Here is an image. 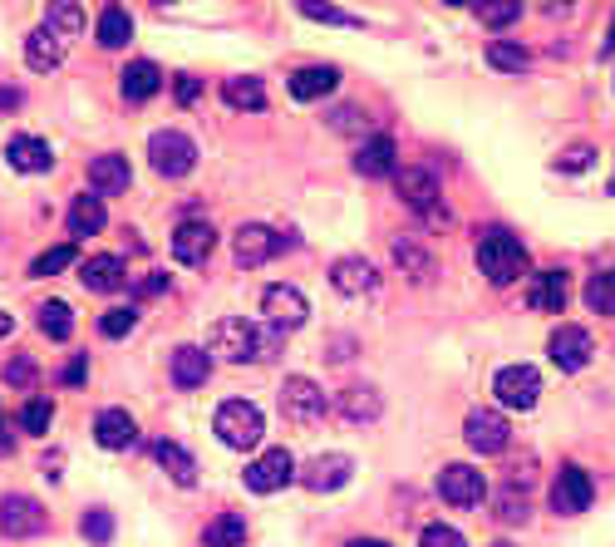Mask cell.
<instances>
[{"label": "cell", "instance_id": "obj_1", "mask_svg": "<svg viewBox=\"0 0 615 547\" xmlns=\"http://www.w3.org/2000/svg\"><path fill=\"white\" fill-rule=\"evenodd\" d=\"M277 345V331H261V326L242 321V316H227V321L213 326V351L232 365H252V360H266ZM281 351V345H277Z\"/></svg>", "mask_w": 615, "mask_h": 547}, {"label": "cell", "instance_id": "obj_2", "mask_svg": "<svg viewBox=\"0 0 615 547\" xmlns=\"http://www.w3.org/2000/svg\"><path fill=\"white\" fill-rule=\"evenodd\" d=\"M477 267H483V277L492 287H512L517 277H527L531 262H527V247L512 232H488L477 242Z\"/></svg>", "mask_w": 615, "mask_h": 547}, {"label": "cell", "instance_id": "obj_3", "mask_svg": "<svg viewBox=\"0 0 615 547\" xmlns=\"http://www.w3.org/2000/svg\"><path fill=\"white\" fill-rule=\"evenodd\" d=\"M213 430H217V440H222L227 449H256L261 434H266V419H261V409H256L252 399H222L217 415H213Z\"/></svg>", "mask_w": 615, "mask_h": 547}, {"label": "cell", "instance_id": "obj_4", "mask_svg": "<svg viewBox=\"0 0 615 547\" xmlns=\"http://www.w3.org/2000/svg\"><path fill=\"white\" fill-rule=\"evenodd\" d=\"M149 158H153V168H158L163 178H188V173L197 168V143H192L188 133H178V129H163V133H153Z\"/></svg>", "mask_w": 615, "mask_h": 547}, {"label": "cell", "instance_id": "obj_5", "mask_svg": "<svg viewBox=\"0 0 615 547\" xmlns=\"http://www.w3.org/2000/svg\"><path fill=\"white\" fill-rule=\"evenodd\" d=\"M261 311H266V326L271 331H296V326H306L310 321V306H306V296H300L296 287H266L261 291Z\"/></svg>", "mask_w": 615, "mask_h": 547}, {"label": "cell", "instance_id": "obj_6", "mask_svg": "<svg viewBox=\"0 0 615 547\" xmlns=\"http://www.w3.org/2000/svg\"><path fill=\"white\" fill-rule=\"evenodd\" d=\"M438 494L453 508H477L488 498V479H483L473 463H448V469L438 473Z\"/></svg>", "mask_w": 615, "mask_h": 547}, {"label": "cell", "instance_id": "obj_7", "mask_svg": "<svg viewBox=\"0 0 615 547\" xmlns=\"http://www.w3.org/2000/svg\"><path fill=\"white\" fill-rule=\"evenodd\" d=\"M492 390H498V405H508V409H531V405L541 399V376L531 370V365H508V370H498Z\"/></svg>", "mask_w": 615, "mask_h": 547}, {"label": "cell", "instance_id": "obj_8", "mask_svg": "<svg viewBox=\"0 0 615 547\" xmlns=\"http://www.w3.org/2000/svg\"><path fill=\"white\" fill-rule=\"evenodd\" d=\"M213 247H217V227L213 222H178V232H172V257L182 262V267H202V262L213 257Z\"/></svg>", "mask_w": 615, "mask_h": 547}, {"label": "cell", "instance_id": "obj_9", "mask_svg": "<svg viewBox=\"0 0 615 547\" xmlns=\"http://www.w3.org/2000/svg\"><path fill=\"white\" fill-rule=\"evenodd\" d=\"M291 479H296V459H291L286 449H271L256 463H246V488H252V494H277Z\"/></svg>", "mask_w": 615, "mask_h": 547}, {"label": "cell", "instance_id": "obj_10", "mask_svg": "<svg viewBox=\"0 0 615 547\" xmlns=\"http://www.w3.org/2000/svg\"><path fill=\"white\" fill-rule=\"evenodd\" d=\"M277 247H281V237L271 232V227H266V222H246V227H236L232 257H236V267H261V262L277 257Z\"/></svg>", "mask_w": 615, "mask_h": 547}, {"label": "cell", "instance_id": "obj_11", "mask_svg": "<svg viewBox=\"0 0 615 547\" xmlns=\"http://www.w3.org/2000/svg\"><path fill=\"white\" fill-rule=\"evenodd\" d=\"M44 527V508L25 494L0 498V533L5 537H35Z\"/></svg>", "mask_w": 615, "mask_h": 547}, {"label": "cell", "instance_id": "obj_12", "mask_svg": "<svg viewBox=\"0 0 615 547\" xmlns=\"http://www.w3.org/2000/svg\"><path fill=\"white\" fill-rule=\"evenodd\" d=\"M281 409H286L296 424H316V419L325 415V395H320L316 380L296 376V380H286V390H281Z\"/></svg>", "mask_w": 615, "mask_h": 547}, {"label": "cell", "instance_id": "obj_13", "mask_svg": "<svg viewBox=\"0 0 615 547\" xmlns=\"http://www.w3.org/2000/svg\"><path fill=\"white\" fill-rule=\"evenodd\" d=\"M591 473L586 469H576V463H566L562 473H556V483H552V508L556 513H581V508H591Z\"/></svg>", "mask_w": 615, "mask_h": 547}, {"label": "cell", "instance_id": "obj_14", "mask_svg": "<svg viewBox=\"0 0 615 547\" xmlns=\"http://www.w3.org/2000/svg\"><path fill=\"white\" fill-rule=\"evenodd\" d=\"M463 440L473 444L477 454H502L508 449V424H502V415H492V409H473L463 424Z\"/></svg>", "mask_w": 615, "mask_h": 547}, {"label": "cell", "instance_id": "obj_15", "mask_svg": "<svg viewBox=\"0 0 615 547\" xmlns=\"http://www.w3.org/2000/svg\"><path fill=\"white\" fill-rule=\"evenodd\" d=\"M128 182H133V168H128L124 153H104V158L89 163V188H94V198L128 193Z\"/></svg>", "mask_w": 615, "mask_h": 547}, {"label": "cell", "instance_id": "obj_16", "mask_svg": "<svg viewBox=\"0 0 615 547\" xmlns=\"http://www.w3.org/2000/svg\"><path fill=\"white\" fill-rule=\"evenodd\" d=\"M399 198L414 213H424V217H438L444 207H438V182H434V173L428 168H403L399 173Z\"/></svg>", "mask_w": 615, "mask_h": 547}, {"label": "cell", "instance_id": "obj_17", "mask_svg": "<svg viewBox=\"0 0 615 547\" xmlns=\"http://www.w3.org/2000/svg\"><path fill=\"white\" fill-rule=\"evenodd\" d=\"M350 473H355V463L345 459V454H320V459L300 473V483H306L310 494H335V488L350 483Z\"/></svg>", "mask_w": 615, "mask_h": 547}, {"label": "cell", "instance_id": "obj_18", "mask_svg": "<svg viewBox=\"0 0 615 547\" xmlns=\"http://www.w3.org/2000/svg\"><path fill=\"white\" fill-rule=\"evenodd\" d=\"M207 376H213V351L207 345H178L172 351V385L197 390Z\"/></svg>", "mask_w": 615, "mask_h": 547}, {"label": "cell", "instance_id": "obj_19", "mask_svg": "<svg viewBox=\"0 0 615 547\" xmlns=\"http://www.w3.org/2000/svg\"><path fill=\"white\" fill-rule=\"evenodd\" d=\"M394 163H399V149L384 133H374L355 149V173H364V178H394Z\"/></svg>", "mask_w": 615, "mask_h": 547}, {"label": "cell", "instance_id": "obj_20", "mask_svg": "<svg viewBox=\"0 0 615 547\" xmlns=\"http://www.w3.org/2000/svg\"><path fill=\"white\" fill-rule=\"evenodd\" d=\"M330 281H335V291H345V296H370V291L380 287V271L364 257H339L335 267H330Z\"/></svg>", "mask_w": 615, "mask_h": 547}, {"label": "cell", "instance_id": "obj_21", "mask_svg": "<svg viewBox=\"0 0 615 547\" xmlns=\"http://www.w3.org/2000/svg\"><path fill=\"white\" fill-rule=\"evenodd\" d=\"M5 163H11L15 173H50L54 153L44 139H30V133H15L11 143H5Z\"/></svg>", "mask_w": 615, "mask_h": 547}, {"label": "cell", "instance_id": "obj_22", "mask_svg": "<svg viewBox=\"0 0 615 547\" xmlns=\"http://www.w3.org/2000/svg\"><path fill=\"white\" fill-rule=\"evenodd\" d=\"M94 440L104 444V449H133V444H139V424H133L128 409H104V415L94 419Z\"/></svg>", "mask_w": 615, "mask_h": 547}, {"label": "cell", "instance_id": "obj_23", "mask_svg": "<svg viewBox=\"0 0 615 547\" xmlns=\"http://www.w3.org/2000/svg\"><path fill=\"white\" fill-rule=\"evenodd\" d=\"M547 351H552V360L562 365V370H581V365H591V335H586L581 326H562Z\"/></svg>", "mask_w": 615, "mask_h": 547}, {"label": "cell", "instance_id": "obj_24", "mask_svg": "<svg viewBox=\"0 0 615 547\" xmlns=\"http://www.w3.org/2000/svg\"><path fill=\"white\" fill-rule=\"evenodd\" d=\"M335 409L350 419V424H374V419H380V390L374 385H345L335 399Z\"/></svg>", "mask_w": 615, "mask_h": 547}, {"label": "cell", "instance_id": "obj_25", "mask_svg": "<svg viewBox=\"0 0 615 547\" xmlns=\"http://www.w3.org/2000/svg\"><path fill=\"white\" fill-rule=\"evenodd\" d=\"M153 463H158V469L168 473L172 483H182V488H192V483H197V463H192V454L182 449V444H172V440L153 444Z\"/></svg>", "mask_w": 615, "mask_h": 547}, {"label": "cell", "instance_id": "obj_26", "mask_svg": "<svg viewBox=\"0 0 615 547\" xmlns=\"http://www.w3.org/2000/svg\"><path fill=\"white\" fill-rule=\"evenodd\" d=\"M163 89V69L153 65V60H133V65L124 69V99L128 104H143V99H153Z\"/></svg>", "mask_w": 615, "mask_h": 547}, {"label": "cell", "instance_id": "obj_27", "mask_svg": "<svg viewBox=\"0 0 615 547\" xmlns=\"http://www.w3.org/2000/svg\"><path fill=\"white\" fill-rule=\"evenodd\" d=\"M339 85V69L335 65H310V69H296V75H291V94L296 99H325L330 89Z\"/></svg>", "mask_w": 615, "mask_h": 547}, {"label": "cell", "instance_id": "obj_28", "mask_svg": "<svg viewBox=\"0 0 615 547\" xmlns=\"http://www.w3.org/2000/svg\"><path fill=\"white\" fill-rule=\"evenodd\" d=\"M104 227H108V217H104V198L79 193L75 203H69V232H75V237H94V232H104Z\"/></svg>", "mask_w": 615, "mask_h": 547}, {"label": "cell", "instance_id": "obj_29", "mask_svg": "<svg viewBox=\"0 0 615 547\" xmlns=\"http://www.w3.org/2000/svg\"><path fill=\"white\" fill-rule=\"evenodd\" d=\"M25 60H30V69H40V75H50L54 65L64 60V44H60V35H50L40 25V30H30V40H25Z\"/></svg>", "mask_w": 615, "mask_h": 547}, {"label": "cell", "instance_id": "obj_30", "mask_svg": "<svg viewBox=\"0 0 615 547\" xmlns=\"http://www.w3.org/2000/svg\"><path fill=\"white\" fill-rule=\"evenodd\" d=\"M222 99H227L232 109H242V114H261V109H266V89H261V79H252V75L227 79V85H222Z\"/></svg>", "mask_w": 615, "mask_h": 547}, {"label": "cell", "instance_id": "obj_31", "mask_svg": "<svg viewBox=\"0 0 615 547\" xmlns=\"http://www.w3.org/2000/svg\"><path fill=\"white\" fill-rule=\"evenodd\" d=\"M527 306H537V311H562L566 306V271H541V277L531 281Z\"/></svg>", "mask_w": 615, "mask_h": 547}, {"label": "cell", "instance_id": "obj_32", "mask_svg": "<svg viewBox=\"0 0 615 547\" xmlns=\"http://www.w3.org/2000/svg\"><path fill=\"white\" fill-rule=\"evenodd\" d=\"M79 277H85L89 291H114V287H124V262L118 257H89V262H79Z\"/></svg>", "mask_w": 615, "mask_h": 547}, {"label": "cell", "instance_id": "obj_33", "mask_svg": "<svg viewBox=\"0 0 615 547\" xmlns=\"http://www.w3.org/2000/svg\"><path fill=\"white\" fill-rule=\"evenodd\" d=\"M133 40V15L124 11V5H104V15H99V44L104 50H118V44Z\"/></svg>", "mask_w": 615, "mask_h": 547}, {"label": "cell", "instance_id": "obj_34", "mask_svg": "<svg viewBox=\"0 0 615 547\" xmlns=\"http://www.w3.org/2000/svg\"><path fill=\"white\" fill-rule=\"evenodd\" d=\"M35 326H40L50 341H69L75 331V311L64 306V301H40V311H35Z\"/></svg>", "mask_w": 615, "mask_h": 547}, {"label": "cell", "instance_id": "obj_35", "mask_svg": "<svg viewBox=\"0 0 615 547\" xmlns=\"http://www.w3.org/2000/svg\"><path fill=\"white\" fill-rule=\"evenodd\" d=\"M44 30H50V35L85 30V5H75V0H54L50 11H44Z\"/></svg>", "mask_w": 615, "mask_h": 547}, {"label": "cell", "instance_id": "obj_36", "mask_svg": "<svg viewBox=\"0 0 615 547\" xmlns=\"http://www.w3.org/2000/svg\"><path fill=\"white\" fill-rule=\"evenodd\" d=\"M202 543H207V547H242L246 543V523L236 513H222V518H213V523H207Z\"/></svg>", "mask_w": 615, "mask_h": 547}, {"label": "cell", "instance_id": "obj_37", "mask_svg": "<svg viewBox=\"0 0 615 547\" xmlns=\"http://www.w3.org/2000/svg\"><path fill=\"white\" fill-rule=\"evenodd\" d=\"M586 306L601 316H615V267L611 271H595L591 281H586Z\"/></svg>", "mask_w": 615, "mask_h": 547}, {"label": "cell", "instance_id": "obj_38", "mask_svg": "<svg viewBox=\"0 0 615 547\" xmlns=\"http://www.w3.org/2000/svg\"><path fill=\"white\" fill-rule=\"evenodd\" d=\"M50 419H54V405L44 395L25 399V409H21V430L25 434H35V440H40V434H50Z\"/></svg>", "mask_w": 615, "mask_h": 547}, {"label": "cell", "instance_id": "obj_39", "mask_svg": "<svg viewBox=\"0 0 615 547\" xmlns=\"http://www.w3.org/2000/svg\"><path fill=\"white\" fill-rule=\"evenodd\" d=\"M473 15L488 25V30H502V25H512L522 15V5H512V0H477Z\"/></svg>", "mask_w": 615, "mask_h": 547}, {"label": "cell", "instance_id": "obj_40", "mask_svg": "<svg viewBox=\"0 0 615 547\" xmlns=\"http://www.w3.org/2000/svg\"><path fill=\"white\" fill-rule=\"evenodd\" d=\"M527 60H531V54L522 50V44H508V40H498L488 50V65L502 69V75H522V69H527Z\"/></svg>", "mask_w": 615, "mask_h": 547}, {"label": "cell", "instance_id": "obj_41", "mask_svg": "<svg viewBox=\"0 0 615 547\" xmlns=\"http://www.w3.org/2000/svg\"><path fill=\"white\" fill-rule=\"evenodd\" d=\"M394 262H399V267L409 271L414 281H424L428 267H434V262H428V252L419 247V242H394Z\"/></svg>", "mask_w": 615, "mask_h": 547}, {"label": "cell", "instance_id": "obj_42", "mask_svg": "<svg viewBox=\"0 0 615 547\" xmlns=\"http://www.w3.org/2000/svg\"><path fill=\"white\" fill-rule=\"evenodd\" d=\"M64 267H75V247H50V252H40V257L30 262L35 277H60Z\"/></svg>", "mask_w": 615, "mask_h": 547}, {"label": "cell", "instance_id": "obj_43", "mask_svg": "<svg viewBox=\"0 0 615 547\" xmlns=\"http://www.w3.org/2000/svg\"><path fill=\"white\" fill-rule=\"evenodd\" d=\"M5 385H15V390H30V385H40V365L35 360H25V355H15L11 365H5Z\"/></svg>", "mask_w": 615, "mask_h": 547}, {"label": "cell", "instance_id": "obj_44", "mask_svg": "<svg viewBox=\"0 0 615 547\" xmlns=\"http://www.w3.org/2000/svg\"><path fill=\"white\" fill-rule=\"evenodd\" d=\"M133 321H139V311H133V306H118V311H108L104 321H99V331H104L108 341H118V335L133 331Z\"/></svg>", "mask_w": 615, "mask_h": 547}, {"label": "cell", "instance_id": "obj_45", "mask_svg": "<svg viewBox=\"0 0 615 547\" xmlns=\"http://www.w3.org/2000/svg\"><path fill=\"white\" fill-rule=\"evenodd\" d=\"M419 547H467V543H463V533H458V527H448V523H428V527H424V537H419Z\"/></svg>", "mask_w": 615, "mask_h": 547}, {"label": "cell", "instance_id": "obj_46", "mask_svg": "<svg viewBox=\"0 0 615 547\" xmlns=\"http://www.w3.org/2000/svg\"><path fill=\"white\" fill-rule=\"evenodd\" d=\"M85 537H89V543H108V537H114V518H108L104 508L85 513Z\"/></svg>", "mask_w": 615, "mask_h": 547}, {"label": "cell", "instance_id": "obj_47", "mask_svg": "<svg viewBox=\"0 0 615 547\" xmlns=\"http://www.w3.org/2000/svg\"><path fill=\"white\" fill-rule=\"evenodd\" d=\"M300 15H310V21H330V25H350L355 30V15L339 11V5H300Z\"/></svg>", "mask_w": 615, "mask_h": 547}, {"label": "cell", "instance_id": "obj_48", "mask_svg": "<svg viewBox=\"0 0 615 547\" xmlns=\"http://www.w3.org/2000/svg\"><path fill=\"white\" fill-rule=\"evenodd\" d=\"M498 518H502V523H522V518H527V498L512 494V483L502 488V508H498Z\"/></svg>", "mask_w": 615, "mask_h": 547}, {"label": "cell", "instance_id": "obj_49", "mask_svg": "<svg viewBox=\"0 0 615 547\" xmlns=\"http://www.w3.org/2000/svg\"><path fill=\"white\" fill-rule=\"evenodd\" d=\"M85 376H89V360H85V355H75V360H64V370H60L64 385H85Z\"/></svg>", "mask_w": 615, "mask_h": 547}, {"label": "cell", "instance_id": "obj_50", "mask_svg": "<svg viewBox=\"0 0 615 547\" xmlns=\"http://www.w3.org/2000/svg\"><path fill=\"white\" fill-rule=\"evenodd\" d=\"M595 163V149H576V153H562V168H586Z\"/></svg>", "mask_w": 615, "mask_h": 547}, {"label": "cell", "instance_id": "obj_51", "mask_svg": "<svg viewBox=\"0 0 615 547\" xmlns=\"http://www.w3.org/2000/svg\"><path fill=\"white\" fill-rule=\"evenodd\" d=\"M0 454H15V430H11V419H5V409H0Z\"/></svg>", "mask_w": 615, "mask_h": 547}, {"label": "cell", "instance_id": "obj_52", "mask_svg": "<svg viewBox=\"0 0 615 547\" xmlns=\"http://www.w3.org/2000/svg\"><path fill=\"white\" fill-rule=\"evenodd\" d=\"M202 94V85H197V79H188V75H182L178 79V104H192V99H197Z\"/></svg>", "mask_w": 615, "mask_h": 547}, {"label": "cell", "instance_id": "obj_53", "mask_svg": "<svg viewBox=\"0 0 615 547\" xmlns=\"http://www.w3.org/2000/svg\"><path fill=\"white\" fill-rule=\"evenodd\" d=\"M163 291H168V277H149L139 287V296H163Z\"/></svg>", "mask_w": 615, "mask_h": 547}, {"label": "cell", "instance_id": "obj_54", "mask_svg": "<svg viewBox=\"0 0 615 547\" xmlns=\"http://www.w3.org/2000/svg\"><path fill=\"white\" fill-rule=\"evenodd\" d=\"M21 104V94H15V89H0V109H15Z\"/></svg>", "mask_w": 615, "mask_h": 547}, {"label": "cell", "instance_id": "obj_55", "mask_svg": "<svg viewBox=\"0 0 615 547\" xmlns=\"http://www.w3.org/2000/svg\"><path fill=\"white\" fill-rule=\"evenodd\" d=\"M11 326H15V321H11V316H5V311H0V341L11 335Z\"/></svg>", "mask_w": 615, "mask_h": 547}, {"label": "cell", "instance_id": "obj_56", "mask_svg": "<svg viewBox=\"0 0 615 547\" xmlns=\"http://www.w3.org/2000/svg\"><path fill=\"white\" fill-rule=\"evenodd\" d=\"M345 547H389V543H374V537H360V543H345Z\"/></svg>", "mask_w": 615, "mask_h": 547}, {"label": "cell", "instance_id": "obj_57", "mask_svg": "<svg viewBox=\"0 0 615 547\" xmlns=\"http://www.w3.org/2000/svg\"><path fill=\"white\" fill-rule=\"evenodd\" d=\"M605 50H615V25H611V40H605Z\"/></svg>", "mask_w": 615, "mask_h": 547}, {"label": "cell", "instance_id": "obj_58", "mask_svg": "<svg viewBox=\"0 0 615 547\" xmlns=\"http://www.w3.org/2000/svg\"><path fill=\"white\" fill-rule=\"evenodd\" d=\"M498 547H512V543H498Z\"/></svg>", "mask_w": 615, "mask_h": 547}, {"label": "cell", "instance_id": "obj_59", "mask_svg": "<svg viewBox=\"0 0 615 547\" xmlns=\"http://www.w3.org/2000/svg\"><path fill=\"white\" fill-rule=\"evenodd\" d=\"M611 193H615V182H611Z\"/></svg>", "mask_w": 615, "mask_h": 547}]
</instances>
